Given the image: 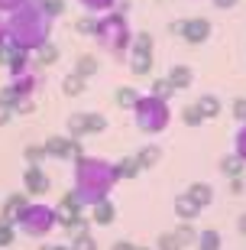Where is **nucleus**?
Returning a JSON list of instances; mask_svg holds the SVG:
<instances>
[{
	"mask_svg": "<svg viewBox=\"0 0 246 250\" xmlns=\"http://www.w3.org/2000/svg\"><path fill=\"white\" fill-rule=\"evenodd\" d=\"M52 23L55 20L42 10V0H26L7 17V39L23 52H36L52 39Z\"/></svg>",
	"mask_w": 246,
	"mask_h": 250,
	"instance_id": "obj_1",
	"label": "nucleus"
},
{
	"mask_svg": "<svg viewBox=\"0 0 246 250\" xmlns=\"http://www.w3.org/2000/svg\"><path fill=\"white\" fill-rule=\"evenodd\" d=\"M75 195L84 202V208H91V205L104 202V198H110V192H114V186L120 182L117 176V163H110V159L104 156H78L75 159Z\"/></svg>",
	"mask_w": 246,
	"mask_h": 250,
	"instance_id": "obj_2",
	"label": "nucleus"
},
{
	"mask_svg": "<svg viewBox=\"0 0 246 250\" xmlns=\"http://www.w3.org/2000/svg\"><path fill=\"white\" fill-rule=\"evenodd\" d=\"M94 42H97L110 59H123L130 56V42H133V29H130V20L120 13V10H110V13H100L94 20Z\"/></svg>",
	"mask_w": 246,
	"mask_h": 250,
	"instance_id": "obj_3",
	"label": "nucleus"
},
{
	"mask_svg": "<svg viewBox=\"0 0 246 250\" xmlns=\"http://www.w3.org/2000/svg\"><path fill=\"white\" fill-rule=\"evenodd\" d=\"M133 121H136V127L143 130V133L155 137V133H165V130H169V124H172V107H169V101H159L152 94H139L136 107H133Z\"/></svg>",
	"mask_w": 246,
	"mask_h": 250,
	"instance_id": "obj_4",
	"label": "nucleus"
},
{
	"mask_svg": "<svg viewBox=\"0 0 246 250\" xmlns=\"http://www.w3.org/2000/svg\"><path fill=\"white\" fill-rule=\"evenodd\" d=\"M17 228L26 237H36V241H42V237H49L52 234V228H58V214H55V205H46V202H29L23 211H19L17 218Z\"/></svg>",
	"mask_w": 246,
	"mask_h": 250,
	"instance_id": "obj_5",
	"label": "nucleus"
},
{
	"mask_svg": "<svg viewBox=\"0 0 246 250\" xmlns=\"http://www.w3.org/2000/svg\"><path fill=\"white\" fill-rule=\"evenodd\" d=\"M130 68L133 75H149L155 65V46H152V33H133L130 42Z\"/></svg>",
	"mask_w": 246,
	"mask_h": 250,
	"instance_id": "obj_6",
	"label": "nucleus"
},
{
	"mask_svg": "<svg viewBox=\"0 0 246 250\" xmlns=\"http://www.w3.org/2000/svg\"><path fill=\"white\" fill-rule=\"evenodd\" d=\"M107 130V117L97 111H78L68 117V137L75 140H84V137H97Z\"/></svg>",
	"mask_w": 246,
	"mask_h": 250,
	"instance_id": "obj_7",
	"label": "nucleus"
},
{
	"mask_svg": "<svg viewBox=\"0 0 246 250\" xmlns=\"http://www.w3.org/2000/svg\"><path fill=\"white\" fill-rule=\"evenodd\" d=\"M55 214H58V228H65V231H72L75 221L84 218V202L75 195V188L62 195V202L55 205Z\"/></svg>",
	"mask_w": 246,
	"mask_h": 250,
	"instance_id": "obj_8",
	"label": "nucleus"
},
{
	"mask_svg": "<svg viewBox=\"0 0 246 250\" xmlns=\"http://www.w3.org/2000/svg\"><path fill=\"white\" fill-rule=\"evenodd\" d=\"M46 156H52V159H78V156H84V149H81V140H75V137H49L46 143Z\"/></svg>",
	"mask_w": 246,
	"mask_h": 250,
	"instance_id": "obj_9",
	"label": "nucleus"
},
{
	"mask_svg": "<svg viewBox=\"0 0 246 250\" xmlns=\"http://www.w3.org/2000/svg\"><path fill=\"white\" fill-rule=\"evenodd\" d=\"M178 33H182V39L188 42V46H201V42H208V39H210L214 26H210L208 17H188Z\"/></svg>",
	"mask_w": 246,
	"mask_h": 250,
	"instance_id": "obj_10",
	"label": "nucleus"
},
{
	"mask_svg": "<svg viewBox=\"0 0 246 250\" xmlns=\"http://www.w3.org/2000/svg\"><path fill=\"white\" fill-rule=\"evenodd\" d=\"M7 84L17 91V98H36V91L42 88V72L33 65V68H26L23 75H13Z\"/></svg>",
	"mask_w": 246,
	"mask_h": 250,
	"instance_id": "obj_11",
	"label": "nucleus"
},
{
	"mask_svg": "<svg viewBox=\"0 0 246 250\" xmlns=\"http://www.w3.org/2000/svg\"><path fill=\"white\" fill-rule=\"evenodd\" d=\"M23 188H26L29 198H42V195H49V188H52V179H49V172L42 166H26V172H23Z\"/></svg>",
	"mask_w": 246,
	"mask_h": 250,
	"instance_id": "obj_12",
	"label": "nucleus"
},
{
	"mask_svg": "<svg viewBox=\"0 0 246 250\" xmlns=\"http://www.w3.org/2000/svg\"><path fill=\"white\" fill-rule=\"evenodd\" d=\"M26 198H29L26 192H13V195H7V198H3V205H0V221H7V224H17L19 211H23V208L29 205Z\"/></svg>",
	"mask_w": 246,
	"mask_h": 250,
	"instance_id": "obj_13",
	"label": "nucleus"
},
{
	"mask_svg": "<svg viewBox=\"0 0 246 250\" xmlns=\"http://www.w3.org/2000/svg\"><path fill=\"white\" fill-rule=\"evenodd\" d=\"M114 221H117V208H114V202H110V198L91 205V224H97V228H110Z\"/></svg>",
	"mask_w": 246,
	"mask_h": 250,
	"instance_id": "obj_14",
	"label": "nucleus"
},
{
	"mask_svg": "<svg viewBox=\"0 0 246 250\" xmlns=\"http://www.w3.org/2000/svg\"><path fill=\"white\" fill-rule=\"evenodd\" d=\"M165 78L172 82V88H175V91H185V88H191V82H194V72H191V65H172Z\"/></svg>",
	"mask_w": 246,
	"mask_h": 250,
	"instance_id": "obj_15",
	"label": "nucleus"
},
{
	"mask_svg": "<svg viewBox=\"0 0 246 250\" xmlns=\"http://www.w3.org/2000/svg\"><path fill=\"white\" fill-rule=\"evenodd\" d=\"M172 208H175V218H178V221H194V218H198V214L204 211V208H201V205H194L185 192L178 195V198H175Z\"/></svg>",
	"mask_w": 246,
	"mask_h": 250,
	"instance_id": "obj_16",
	"label": "nucleus"
},
{
	"mask_svg": "<svg viewBox=\"0 0 246 250\" xmlns=\"http://www.w3.org/2000/svg\"><path fill=\"white\" fill-rule=\"evenodd\" d=\"M58 59H62V52H58V46H55L52 39H49L46 46H39L36 52H33V62H36V68H52Z\"/></svg>",
	"mask_w": 246,
	"mask_h": 250,
	"instance_id": "obj_17",
	"label": "nucleus"
},
{
	"mask_svg": "<svg viewBox=\"0 0 246 250\" xmlns=\"http://www.w3.org/2000/svg\"><path fill=\"white\" fill-rule=\"evenodd\" d=\"M194 107L201 111L204 121H214V117H220V111H224V104H220L217 94H201L198 101H194Z\"/></svg>",
	"mask_w": 246,
	"mask_h": 250,
	"instance_id": "obj_18",
	"label": "nucleus"
},
{
	"mask_svg": "<svg viewBox=\"0 0 246 250\" xmlns=\"http://www.w3.org/2000/svg\"><path fill=\"white\" fill-rule=\"evenodd\" d=\"M185 195H188V198H191L194 205H201V208H208V205L214 202V186H208V182H191Z\"/></svg>",
	"mask_w": 246,
	"mask_h": 250,
	"instance_id": "obj_19",
	"label": "nucleus"
},
{
	"mask_svg": "<svg viewBox=\"0 0 246 250\" xmlns=\"http://www.w3.org/2000/svg\"><path fill=\"white\" fill-rule=\"evenodd\" d=\"M217 169H220L227 179H240V176H243V169H246V163L237 156V153H227V156H220Z\"/></svg>",
	"mask_w": 246,
	"mask_h": 250,
	"instance_id": "obj_20",
	"label": "nucleus"
},
{
	"mask_svg": "<svg viewBox=\"0 0 246 250\" xmlns=\"http://www.w3.org/2000/svg\"><path fill=\"white\" fill-rule=\"evenodd\" d=\"M97 68H100V59L94 56V52H81V56L75 59V75H81V78L97 75Z\"/></svg>",
	"mask_w": 246,
	"mask_h": 250,
	"instance_id": "obj_21",
	"label": "nucleus"
},
{
	"mask_svg": "<svg viewBox=\"0 0 246 250\" xmlns=\"http://www.w3.org/2000/svg\"><path fill=\"white\" fill-rule=\"evenodd\" d=\"M88 91V78H81V75H75V72H68L62 78V94L65 98H78V94H84Z\"/></svg>",
	"mask_w": 246,
	"mask_h": 250,
	"instance_id": "obj_22",
	"label": "nucleus"
},
{
	"mask_svg": "<svg viewBox=\"0 0 246 250\" xmlns=\"http://www.w3.org/2000/svg\"><path fill=\"white\" fill-rule=\"evenodd\" d=\"M224 247V237L220 231L208 228V231H198V241H194V250H220Z\"/></svg>",
	"mask_w": 246,
	"mask_h": 250,
	"instance_id": "obj_23",
	"label": "nucleus"
},
{
	"mask_svg": "<svg viewBox=\"0 0 246 250\" xmlns=\"http://www.w3.org/2000/svg\"><path fill=\"white\" fill-rule=\"evenodd\" d=\"M114 101H117V107H123V111H133L139 101V91L133 88V84H120L117 94H114Z\"/></svg>",
	"mask_w": 246,
	"mask_h": 250,
	"instance_id": "obj_24",
	"label": "nucleus"
},
{
	"mask_svg": "<svg viewBox=\"0 0 246 250\" xmlns=\"http://www.w3.org/2000/svg\"><path fill=\"white\" fill-rule=\"evenodd\" d=\"M159 159H162V146H155V143H152V146H143V149L136 153V163H139L143 169L159 166Z\"/></svg>",
	"mask_w": 246,
	"mask_h": 250,
	"instance_id": "obj_25",
	"label": "nucleus"
},
{
	"mask_svg": "<svg viewBox=\"0 0 246 250\" xmlns=\"http://www.w3.org/2000/svg\"><path fill=\"white\" fill-rule=\"evenodd\" d=\"M172 234L178 237V244H182V247H194V241H198V228H194L191 221H182Z\"/></svg>",
	"mask_w": 246,
	"mask_h": 250,
	"instance_id": "obj_26",
	"label": "nucleus"
},
{
	"mask_svg": "<svg viewBox=\"0 0 246 250\" xmlns=\"http://www.w3.org/2000/svg\"><path fill=\"white\" fill-rule=\"evenodd\" d=\"M149 94H152V98H159V101H169V98H172V94H178V91L172 88V82H169V78H152Z\"/></svg>",
	"mask_w": 246,
	"mask_h": 250,
	"instance_id": "obj_27",
	"label": "nucleus"
},
{
	"mask_svg": "<svg viewBox=\"0 0 246 250\" xmlns=\"http://www.w3.org/2000/svg\"><path fill=\"white\" fill-rule=\"evenodd\" d=\"M139 172H143V166L136 163V156H123V159L117 163V176H120V179H136Z\"/></svg>",
	"mask_w": 246,
	"mask_h": 250,
	"instance_id": "obj_28",
	"label": "nucleus"
},
{
	"mask_svg": "<svg viewBox=\"0 0 246 250\" xmlns=\"http://www.w3.org/2000/svg\"><path fill=\"white\" fill-rule=\"evenodd\" d=\"M23 159H26L29 166H42V159H46V146H42V143H29V146H23Z\"/></svg>",
	"mask_w": 246,
	"mask_h": 250,
	"instance_id": "obj_29",
	"label": "nucleus"
},
{
	"mask_svg": "<svg viewBox=\"0 0 246 250\" xmlns=\"http://www.w3.org/2000/svg\"><path fill=\"white\" fill-rule=\"evenodd\" d=\"M88 13H110V10H117V0H78Z\"/></svg>",
	"mask_w": 246,
	"mask_h": 250,
	"instance_id": "obj_30",
	"label": "nucleus"
},
{
	"mask_svg": "<svg viewBox=\"0 0 246 250\" xmlns=\"http://www.w3.org/2000/svg\"><path fill=\"white\" fill-rule=\"evenodd\" d=\"M13 241H17V224H7V221H0V250L13 247Z\"/></svg>",
	"mask_w": 246,
	"mask_h": 250,
	"instance_id": "obj_31",
	"label": "nucleus"
},
{
	"mask_svg": "<svg viewBox=\"0 0 246 250\" xmlns=\"http://www.w3.org/2000/svg\"><path fill=\"white\" fill-rule=\"evenodd\" d=\"M155 250H185V247L178 244V237H175L172 231H165V234L155 237Z\"/></svg>",
	"mask_w": 246,
	"mask_h": 250,
	"instance_id": "obj_32",
	"label": "nucleus"
},
{
	"mask_svg": "<svg viewBox=\"0 0 246 250\" xmlns=\"http://www.w3.org/2000/svg\"><path fill=\"white\" fill-rule=\"evenodd\" d=\"M182 124L185 127H201L204 117H201V111L194 107V104H188V107H182Z\"/></svg>",
	"mask_w": 246,
	"mask_h": 250,
	"instance_id": "obj_33",
	"label": "nucleus"
},
{
	"mask_svg": "<svg viewBox=\"0 0 246 250\" xmlns=\"http://www.w3.org/2000/svg\"><path fill=\"white\" fill-rule=\"evenodd\" d=\"M72 250H100L97 241H94V234H78V237H72Z\"/></svg>",
	"mask_w": 246,
	"mask_h": 250,
	"instance_id": "obj_34",
	"label": "nucleus"
},
{
	"mask_svg": "<svg viewBox=\"0 0 246 250\" xmlns=\"http://www.w3.org/2000/svg\"><path fill=\"white\" fill-rule=\"evenodd\" d=\"M233 153H237V156L246 163V124H240L237 137H233Z\"/></svg>",
	"mask_w": 246,
	"mask_h": 250,
	"instance_id": "obj_35",
	"label": "nucleus"
},
{
	"mask_svg": "<svg viewBox=\"0 0 246 250\" xmlns=\"http://www.w3.org/2000/svg\"><path fill=\"white\" fill-rule=\"evenodd\" d=\"M94 20H97V17H78L75 33H78V36H94Z\"/></svg>",
	"mask_w": 246,
	"mask_h": 250,
	"instance_id": "obj_36",
	"label": "nucleus"
},
{
	"mask_svg": "<svg viewBox=\"0 0 246 250\" xmlns=\"http://www.w3.org/2000/svg\"><path fill=\"white\" fill-rule=\"evenodd\" d=\"M42 10H46L52 20H58L65 13V0H42Z\"/></svg>",
	"mask_w": 246,
	"mask_h": 250,
	"instance_id": "obj_37",
	"label": "nucleus"
},
{
	"mask_svg": "<svg viewBox=\"0 0 246 250\" xmlns=\"http://www.w3.org/2000/svg\"><path fill=\"white\" fill-rule=\"evenodd\" d=\"M13 56H17V46H13V42L7 39V42L0 46V68H7V65H10V59H13Z\"/></svg>",
	"mask_w": 246,
	"mask_h": 250,
	"instance_id": "obj_38",
	"label": "nucleus"
},
{
	"mask_svg": "<svg viewBox=\"0 0 246 250\" xmlns=\"http://www.w3.org/2000/svg\"><path fill=\"white\" fill-rule=\"evenodd\" d=\"M33 111H36V98H19L13 104V114H33Z\"/></svg>",
	"mask_w": 246,
	"mask_h": 250,
	"instance_id": "obj_39",
	"label": "nucleus"
},
{
	"mask_svg": "<svg viewBox=\"0 0 246 250\" xmlns=\"http://www.w3.org/2000/svg\"><path fill=\"white\" fill-rule=\"evenodd\" d=\"M19 98H17V91H13V88H10V84H3V88H0V104H7L10 111H13V104H17Z\"/></svg>",
	"mask_w": 246,
	"mask_h": 250,
	"instance_id": "obj_40",
	"label": "nucleus"
},
{
	"mask_svg": "<svg viewBox=\"0 0 246 250\" xmlns=\"http://www.w3.org/2000/svg\"><path fill=\"white\" fill-rule=\"evenodd\" d=\"M230 114H233V121L246 124V98H237V101H233V107H230Z\"/></svg>",
	"mask_w": 246,
	"mask_h": 250,
	"instance_id": "obj_41",
	"label": "nucleus"
},
{
	"mask_svg": "<svg viewBox=\"0 0 246 250\" xmlns=\"http://www.w3.org/2000/svg\"><path fill=\"white\" fill-rule=\"evenodd\" d=\"M23 3H26V0H0V13H3V17H10V13H13V10H19Z\"/></svg>",
	"mask_w": 246,
	"mask_h": 250,
	"instance_id": "obj_42",
	"label": "nucleus"
},
{
	"mask_svg": "<svg viewBox=\"0 0 246 250\" xmlns=\"http://www.w3.org/2000/svg\"><path fill=\"white\" fill-rule=\"evenodd\" d=\"M10 121H13V111H10L7 104H0V127H7Z\"/></svg>",
	"mask_w": 246,
	"mask_h": 250,
	"instance_id": "obj_43",
	"label": "nucleus"
},
{
	"mask_svg": "<svg viewBox=\"0 0 246 250\" xmlns=\"http://www.w3.org/2000/svg\"><path fill=\"white\" fill-rule=\"evenodd\" d=\"M110 250H136V244H130V241H114V244H110Z\"/></svg>",
	"mask_w": 246,
	"mask_h": 250,
	"instance_id": "obj_44",
	"label": "nucleus"
},
{
	"mask_svg": "<svg viewBox=\"0 0 246 250\" xmlns=\"http://www.w3.org/2000/svg\"><path fill=\"white\" fill-rule=\"evenodd\" d=\"M237 3H240V0H214V7H217V10H233Z\"/></svg>",
	"mask_w": 246,
	"mask_h": 250,
	"instance_id": "obj_45",
	"label": "nucleus"
},
{
	"mask_svg": "<svg viewBox=\"0 0 246 250\" xmlns=\"http://www.w3.org/2000/svg\"><path fill=\"white\" fill-rule=\"evenodd\" d=\"M230 195H243V179H230Z\"/></svg>",
	"mask_w": 246,
	"mask_h": 250,
	"instance_id": "obj_46",
	"label": "nucleus"
},
{
	"mask_svg": "<svg viewBox=\"0 0 246 250\" xmlns=\"http://www.w3.org/2000/svg\"><path fill=\"white\" fill-rule=\"evenodd\" d=\"M3 42H7V17L0 13V46H3Z\"/></svg>",
	"mask_w": 246,
	"mask_h": 250,
	"instance_id": "obj_47",
	"label": "nucleus"
},
{
	"mask_svg": "<svg viewBox=\"0 0 246 250\" xmlns=\"http://www.w3.org/2000/svg\"><path fill=\"white\" fill-rule=\"evenodd\" d=\"M39 250H72V244H42Z\"/></svg>",
	"mask_w": 246,
	"mask_h": 250,
	"instance_id": "obj_48",
	"label": "nucleus"
},
{
	"mask_svg": "<svg viewBox=\"0 0 246 250\" xmlns=\"http://www.w3.org/2000/svg\"><path fill=\"white\" fill-rule=\"evenodd\" d=\"M117 10H120V13H123V17H127L130 10H133V3H130V0H117Z\"/></svg>",
	"mask_w": 246,
	"mask_h": 250,
	"instance_id": "obj_49",
	"label": "nucleus"
},
{
	"mask_svg": "<svg viewBox=\"0 0 246 250\" xmlns=\"http://www.w3.org/2000/svg\"><path fill=\"white\" fill-rule=\"evenodd\" d=\"M237 231H240V234H243V237H246V211H243V214H240V218H237Z\"/></svg>",
	"mask_w": 246,
	"mask_h": 250,
	"instance_id": "obj_50",
	"label": "nucleus"
},
{
	"mask_svg": "<svg viewBox=\"0 0 246 250\" xmlns=\"http://www.w3.org/2000/svg\"><path fill=\"white\" fill-rule=\"evenodd\" d=\"M136 250H152V247H136Z\"/></svg>",
	"mask_w": 246,
	"mask_h": 250,
	"instance_id": "obj_51",
	"label": "nucleus"
}]
</instances>
